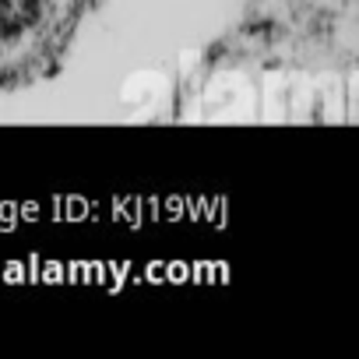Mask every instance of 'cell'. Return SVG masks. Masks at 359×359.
Here are the masks:
<instances>
[{
    "label": "cell",
    "mask_w": 359,
    "mask_h": 359,
    "mask_svg": "<svg viewBox=\"0 0 359 359\" xmlns=\"http://www.w3.org/2000/svg\"><path fill=\"white\" fill-rule=\"evenodd\" d=\"M99 0H0V95L50 78Z\"/></svg>",
    "instance_id": "1"
}]
</instances>
